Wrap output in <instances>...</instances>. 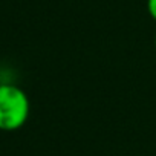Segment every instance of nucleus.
<instances>
[{"label":"nucleus","instance_id":"3","mask_svg":"<svg viewBox=\"0 0 156 156\" xmlns=\"http://www.w3.org/2000/svg\"><path fill=\"white\" fill-rule=\"evenodd\" d=\"M154 46H156V37H154Z\"/></svg>","mask_w":156,"mask_h":156},{"label":"nucleus","instance_id":"4","mask_svg":"<svg viewBox=\"0 0 156 156\" xmlns=\"http://www.w3.org/2000/svg\"><path fill=\"white\" fill-rule=\"evenodd\" d=\"M0 86H2V81H0Z\"/></svg>","mask_w":156,"mask_h":156},{"label":"nucleus","instance_id":"1","mask_svg":"<svg viewBox=\"0 0 156 156\" xmlns=\"http://www.w3.org/2000/svg\"><path fill=\"white\" fill-rule=\"evenodd\" d=\"M29 116V98L14 84L0 86V130L14 132L25 126Z\"/></svg>","mask_w":156,"mask_h":156},{"label":"nucleus","instance_id":"2","mask_svg":"<svg viewBox=\"0 0 156 156\" xmlns=\"http://www.w3.org/2000/svg\"><path fill=\"white\" fill-rule=\"evenodd\" d=\"M147 11L150 17L156 22V0H147Z\"/></svg>","mask_w":156,"mask_h":156}]
</instances>
